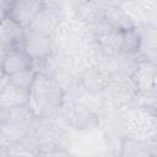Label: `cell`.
Returning a JSON list of instances; mask_svg holds the SVG:
<instances>
[{"instance_id": "obj_1", "label": "cell", "mask_w": 157, "mask_h": 157, "mask_svg": "<svg viewBox=\"0 0 157 157\" xmlns=\"http://www.w3.org/2000/svg\"><path fill=\"white\" fill-rule=\"evenodd\" d=\"M63 92L59 83L44 75L38 74L28 91V107L36 118H49L55 114L61 104Z\"/></svg>"}, {"instance_id": "obj_2", "label": "cell", "mask_w": 157, "mask_h": 157, "mask_svg": "<svg viewBox=\"0 0 157 157\" xmlns=\"http://www.w3.org/2000/svg\"><path fill=\"white\" fill-rule=\"evenodd\" d=\"M25 28L10 17L0 20V65L6 54L15 48L23 47Z\"/></svg>"}, {"instance_id": "obj_3", "label": "cell", "mask_w": 157, "mask_h": 157, "mask_svg": "<svg viewBox=\"0 0 157 157\" xmlns=\"http://www.w3.org/2000/svg\"><path fill=\"white\" fill-rule=\"evenodd\" d=\"M44 7V0H12L9 5L7 17L26 28Z\"/></svg>"}, {"instance_id": "obj_4", "label": "cell", "mask_w": 157, "mask_h": 157, "mask_svg": "<svg viewBox=\"0 0 157 157\" xmlns=\"http://www.w3.org/2000/svg\"><path fill=\"white\" fill-rule=\"evenodd\" d=\"M50 47H52L50 34L25 28L23 48L26 53L32 58V60L45 58L50 52Z\"/></svg>"}, {"instance_id": "obj_5", "label": "cell", "mask_w": 157, "mask_h": 157, "mask_svg": "<svg viewBox=\"0 0 157 157\" xmlns=\"http://www.w3.org/2000/svg\"><path fill=\"white\" fill-rule=\"evenodd\" d=\"M28 103V91L23 90L10 81L0 91V108L11 109Z\"/></svg>"}, {"instance_id": "obj_6", "label": "cell", "mask_w": 157, "mask_h": 157, "mask_svg": "<svg viewBox=\"0 0 157 157\" xmlns=\"http://www.w3.org/2000/svg\"><path fill=\"white\" fill-rule=\"evenodd\" d=\"M32 63H33V60L26 53L25 48L20 47V48L11 49L6 54V56L4 58L2 63H1V66H2L4 71L10 76V75H12L20 70L31 67Z\"/></svg>"}, {"instance_id": "obj_7", "label": "cell", "mask_w": 157, "mask_h": 157, "mask_svg": "<svg viewBox=\"0 0 157 157\" xmlns=\"http://www.w3.org/2000/svg\"><path fill=\"white\" fill-rule=\"evenodd\" d=\"M104 21L107 26L121 32L134 28V23L131 18L121 9L117 6H108L104 10Z\"/></svg>"}, {"instance_id": "obj_8", "label": "cell", "mask_w": 157, "mask_h": 157, "mask_svg": "<svg viewBox=\"0 0 157 157\" xmlns=\"http://www.w3.org/2000/svg\"><path fill=\"white\" fill-rule=\"evenodd\" d=\"M123 33L124 32L107 26V28L104 31H102L98 36L99 45L103 49V52H105L108 54H115V53L121 52Z\"/></svg>"}, {"instance_id": "obj_9", "label": "cell", "mask_w": 157, "mask_h": 157, "mask_svg": "<svg viewBox=\"0 0 157 157\" xmlns=\"http://www.w3.org/2000/svg\"><path fill=\"white\" fill-rule=\"evenodd\" d=\"M55 22H56L55 13L44 7L39 12V15L33 20V22L26 28H29V29H33L37 32H42V33H47V34H52V32L55 27Z\"/></svg>"}, {"instance_id": "obj_10", "label": "cell", "mask_w": 157, "mask_h": 157, "mask_svg": "<svg viewBox=\"0 0 157 157\" xmlns=\"http://www.w3.org/2000/svg\"><path fill=\"white\" fill-rule=\"evenodd\" d=\"M37 72L33 70V67H27V69H23V70H20L12 75L9 76V81L23 90H27L29 91L33 81H34V77H36Z\"/></svg>"}, {"instance_id": "obj_11", "label": "cell", "mask_w": 157, "mask_h": 157, "mask_svg": "<svg viewBox=\"0 0 157 157\" xmlns=\"http://www.w3.org/2000/svg\"><path fill=\"white\" fill-rule=\"evenodd\" d=\"M9 5H10L9 1H6V0H0V20L7 16Z\"/></svg>"}, {"instance_id": "obj_12", "label": "cell", "mask_w": 157, "mask_h": 157, "mask_svg": "<svg viewBox=\"0 0 157 157\" xmlns=\"http://www.w3.org/2000/svg\"><path fill=\"white\" fill-rule=\"evenodd\" d=\"M7 82H9V75L4 71L2 66L0 65V91L4 88V86H5Z\"/></svg>"}, {"instance_id": "obj_13", "label": "cell", "mask_w": 157, "mask_h": 157, "mask_svg": "<svg viewBox=\"0 0 157 157\" xmlns=\"http://www.w3.org/2000/svg\"><path fill=\"white\" fill-rule=\"evenodd\" d=\"M0 155H6V148L0 145Z\"/></svg>"}, {"instance_id": "obj_14", "label": "cell", "mask_w": 157, "mask_h": 157, "mask_svg": "<svg viewBox=\"0 0 157 157\" xmlns=\"http://www.w3.org/2000/svg\"><path fill=\"white\" fill-rule=\"evenodd\" d=\"M6 1H9V2H11V1H12V0H6Z\"/></svg>"}]
</instances>
